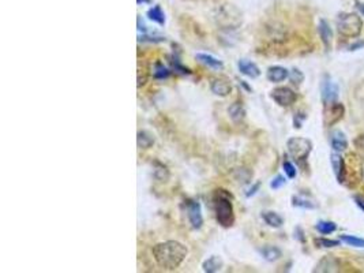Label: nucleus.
<instances>
[{
  "label": "nucleus",
  "mask_w": 364,
  "mask_h": 273,
  "mask_svg": "<svg viewBox=\"0 0 364 273\" xmlns=\"http://www.w3.org/2000/svg\"><path fill=\"white\" fill-rule=\"evenodd\" d=\"M221 268H222V260H221L220 257H217V255H213L210 258H207V260L202 264L203 272L207 273L219 272Z\"/></svg>",
  "instance_id": "dca6fc26"
},
{
  "label": "nucleus",
  "mask_w": 364,
  "mask_h": 273,
  "mask_svg": "<svg viewBox=\"0 0 364 273\" xmlns=\"http://www.w3.org/2000/svg\"><path fill=\"white\" fill-rule=\"evenodd\" d=\"M330 163H331V168L334 171V175L338 179V182H344L345 179V163L344 159L338 154V152H334L331 153L330 156Z\"/></svg>",
  "instance_id": "1a4fd4ad"
},
{
  "label": "nucleus",
  "mask_w": 364,
  "mask_h": 273,
  "mask_svg": "<svg viewBox=\"0 0 364 273\" xmlns=\"http://www.w3.org/2000/svg\"><path fill=\"white\" fill-rule=\"evenodd\" d=\"M289 78H291V81L293 82V84H300V82H303V80H304V75L302 74L300 70H298V68H293V70H292V73L289 74Z\"/></svg>",
  "instance_id": "cd10ccee"
},
{
  "label": "nucleus",
  "mask_w": 364,
  "mask_h": 273,
  "mask_svg": "<svg viewBox=\"0 0 364 273\" xmlns=\"http://www.w3.org/2000/svg\"><path fill=\"white\" fill-rule=\"evenodd\" d=\"M341 240L345 242L346 245L353 247H363L364 249V239L362 238H356V236H351V235H343Z\"/></svg>",
  "instance_id": "b1692460"
},
{
  "label": "nucleus",
  "mask_w": 364,
  "mask_h": 273,
  "mask_svg": "<svg viewBox=\"0 0 364 273\" xmlns=\"http://www.w3.org/2000/svg\"><path fill=\"white\" fill-rule=\"evenodd\" d=\"M355 201H356L358 207L364 210V197H363V195H355Z\"/></svg>",
  "instance_id": "c756f323"
},
{
  "label": "nucleus",
  "mask_w": 364,
  "mask_h": 273,
  "mask_svg": "<svg viewBox=\"0 0 364 273\" xmlns=\"http://www.w3.org/2000/svg\"><path fill=\"white\" fill-rule=\"evenodd\" d=\"M214 209H216V219L219 221V224L225 227V228L233 226V223H235L233 207H232L231 201L226 197L220 195L214 202Z\"/></svg>",
  "instance_id": "7ed1b4c3"
},
{
  "label": "nucleus",
  "mask_w": 364,
  "mask_h": 273,
  "mask_svg": "<svg viewBox=\"0 0 364 273\" xmlns=\"http://www.w3.org/2000/svg\"><path fill=\"white\" fill-rule=\"evenodd\" d=\"M152 254L157 265L166 271H173L182 265L185 260L188 250L178 240H166L153 246Z\"/></svg>",
  "instance_id": "f257e3e1"
},
{
  "label": "nucleus",
  "mask_w": 364,
  "mask_h": 273,
  "mask_svg": "<svg viewBox=\"0 0 364 273\" xmlns=\"http://www.w3.org/2000/svg\"><path fill=\"white\" fill-rule=\"evenodd\" d=\"M318 32L319 36H321V40L324 44V47L329 48L331 44V37H333V33H331V29L329 26V23L324 20L319 21L318 25Z\"/></svg>",
  "instance_id": "2eb2a0df"
},
{
  "label": "nucleus",
  "mask_w": 364,
  "mask_h": 273,
  "mask_svg": "<svg viewBox=\"0 0 364 273\" xmlns=\"http://www.w3.org/2000/svg\"><path fill=\"white\" fill-rule=\"evenodd\" d=\"M315 245H318L321 247H336L340 245V240H331V239H324V238H319L315 239Z\"/></svg>",
  "instance_id": "a878e982"
},
{
  "label": "nucleus",
  "mask_w": 364,
  "mask_h": 273,
  "mask_svg": "<svg viewBox=\"0 0 364 273\" xmlns=\"http://www.w3.org/2000/svg\"><path fill=\"white\" fill-rule=\"evenodd\" d=\"M239 67V71L245 75V77H248V78H258L259 75H261V70H259V67L255 64V63H252V62H248V60L242 59L239 60L238 63Z\"/></svg>",
  "instance_id": "9d476101"
},
{
  "label": "nucleus",
  "mask_w": 364,
  "mask_h": 273,
  "mask_svg": "<svg viewBox=\"0 0 364 273\" xmlns=\"http://www.w3.org/2000/svg\"><path fill=\"white\" fill-rule=\"evenodd\" d=\"M292 205L296 208H303V209H315L317 208V205L312 201H310L308 198H304L302 195L292 197Z\"/></svg>",
  "instance_id": "aec40b11"
},
{
  "label": "nucleus",
  "mask_w": 364,
  "mask_h": 273,
  "mask_svg": "<svg viewBox=\"0 0 364 273\" xmlns=\"http://www.w3.org/2000/svg\"><path fill=\"white\" fill-rule=\"evenodd\" d=\"M228 113L233 122H242L245 116V109L240 103H233L231 107L228 108Z\"/></svg>",
  "instance_id": "f3484780"
},
{
  "label": "nucleus",
  "mask_w": 364,
  "mask_h": 273,
  "mask_svg": "<svg viewBox=\"0 0 364 273\" xmlns=\"http://www.w3.org/2000/svg\"><path fill=\"white\" fill-rule=\"evenodd\" d=\"M338 33L348 39L358 37L363 30V21L358 14L344 13L340 14L337 18Z\"/></svg>",
  "instance_id": "f03ea898"
},
{
  "label": "nucleus",
  "mask_w": 364,
  "mask_h": 273,
  "mask_svg": "<svg viewBox=\"0 0 364 273\" xmlns=\"http://www.w3.org/2000/svg\"><path fill=\"white\" fill-rule=\"evenodd\" d=\"M195 58L197 60H199L202 64H205V66L210 67L213 70H221L224 64H222V62L219 60L217 58H214L212 55H207V54H197L195 55Z\"/></svg>",
  "instance_id": "4468645a"
},
{
  "label": "nucleus",
  "mask_w": 364,
  "mask_h": 273,
  "mask_svg": "<svg viewBox=\"0 0 364 273\" xmlns=\"http://www.w3.org/2000/svg\"><path fill=\"white\" fill-rule=\"evenodd\" d=\"M315 228H317L321 233L327 235V233L334 232V231L337 230V226H336L333 221H319Z\"/></svg>",
  "instance_id": "5701e85b"
},
{
  "label": "nucleus",
  "mask_w": 364,
  "mask_h": 273,
  "mask_svg": "<svg viewBox=\"0 0 364 273\" xmlns=\"http://www.w3.org/2000/svg\"><path fill=\"white\" fill-rule=\"evenodd\" d=\"M154 144L153 137L146 131H139L138 133V147L141 149H149Z\"/></svg>",
  "instance_id": "4be33fe9"
},
{
  "label": "nucleus",
  "mask_w": 364,
  "mask_h": 273,
  "mask_svg": "<svg viewBox=\"0 0 364 273\" xmlns=\"http://www.w3.org/2000/svg\"><path fill=\"white\" fill-rule=\"evenodd\" d=\"M358 8L360 10V13L364 15V4H362V3H358Z\"/></svg>",
  "instance_id": "2f4dec72"
},
{
  "label": "nucleus",
  "mask_w": 364,
  "mask_h": 273,
  "mask_svg": "<svg viewBox=\"0 0 364 273\" xmlns=\"http://www.w3.org/2000/svg\"><path fill=\"white\" fill-rule=\"evenodd\" d=\"M187 217L188 221L194 230H199L202 224H203V217H202V210H201V205L197 201H188L187 202Z\"/></svg>",
  "instance_id": "423d86ee"
},
{
  "label": "nucleus",
  "mask_w": 364,
  "mask_h": 273,
  "mask_svg": "<svg viewBox=\"0 0 364 273\" xmlns=\"http://www.w3.org/2000/svg\"><path fill=\"white\" fill-rule=\"evenodd\" d=\"M210 89L212 92L216 96H220V97H225L228 94L231 93L232 86L229 84V81L224 80V78H219V80H214L210 85Z\"/></svg>",
  "instance_id": "9b49d317"
},
{
  "label": "nucleus",
  "mask_w": 364,
  "mask_h": 273,
  "mask_svg": "<svg viewBox=\"0 0 364 273\" xmlns=\"http://www.w3.org/2000/svg\"><path fill=\"white\" fill-rule=\"evenodd\" d=\"M261 254L263 255V258L269 262H273V261H277L280 257H281V250L278 247L274 246H265L261 249Z\"/></svg>",
  "instance_id": "6ab92c4d"
},
{
  "label": "nucleus",
  "mask_w": 364,
  "mask_h": 273,
  "mask_svg": "<svg viewBox=\"0 0 364 273\" xmlns=\"http://www.w3.org/2000/svg\"><path fill=\"white\" fill-rule=\"evenodd\" d=\"M360 142H362V147L364 149V137H362V141H360Z\"/></svg>",
  "instance_id": "473e14b6"
},
{
  "label": "nucleus",
  "mask_w": 364,
  "mask_h": 273,
  "mask_svg": "<svg viewBox=\"0 0 364 273\" xmlns=\"http://www.w3.org/2000/svg\"><path fill=\"white\" fill-rule=\"evenodd\" d=\"M266 77H267V80L270 81V82L277 84V82H283L284 80H286V78L289 77V71H288L286 68H284V67L274 66L270 67V68L267 70Z\"/></svg>",
  "instance_id": "f8f14e48"
},
{
  "label": "nucleus",
  "mask_w": 364,
  "mask_h": 273,
  "mask_svg": "<svg viewBox=\"0 0 364 273\" xmlns=\"http://www.w3.org/2000/svg\"><path fill=\"white\" fill-rule=\"evenodd\" d=\"M258 187H259V183H257V185H255V186L252 187V189H250V190H248V191H247V193H245V195H247V197H251V195H254V194L257 193V190H258Z\"/></svg>",
  "instance_id": "7c9ffc66"
},
{
  "label": "nucleus",
  "mask_w": 364,
  "mask_h": 273,
  "mask_svg": "<svg viewBox=\"0 0 364 273\" xmlns=\"http://www.w3.org/2000/svg\"><path fill=\"white\" fill-rule=\"evenodd\" d=\"M331 147L334 149V152H344L348 147V140L345 137L344 133L341 131H333L330 137Z\"/></svg>",
  "instance_id": "ddd939ff"
},
{
  "label": "nucleus",
  "mask_w": 364,
  "mask_h": 273,
  "mask_svg": "<svg viewBox=\"0 0 364 273\" xmlns=\"http://www.w3.org/2000/svg\"><path fill=\"white\" fill-rule=\"evenodd\" d=\"M285 182H286V180H285L284 176L278 175V176H276V178L272 180V183H270V187H272V189H274V190H277V189H280L281 186H284Z\"/></svg>",
  "instance_id": "c85d7f7f"
},
{
  "label": "nucleus",
  "mask_w": 364,
  "mask_h": 273,
  "mask_svg": "<svg viewBox=\"0 0 364 273\" xmlns=\"http://www.w3.org/2000/svg\"><path fill=\"white\" fill-rule=\"evenodd\" d=\"M338 97V86L329 78H326L322 84V99L329 105L336 103Z\"/></svg>",
  "instance_id": "0eeeda50"
},
{
  "label": "nucleus",
  "mask_w": 364,
  "mask_h": 273,
  "mask_svg": "<svg viewBox=\"0 0 364 273\" xmlns=\"http://www.w3.org/2000/svg\"><path fill=\"white\" fill-rule=\"evenodd\" d=\"M262 219L265 220V223L267 226L273 227V228H280V227L284 224L283 217L280 214L276 213V212H263L262 213Z\"/></svg>",
  "instance_id": "a211bd4d"
},
{
  "label": "nucleus",
  "mask_w": 364,
  "mask_h": 273,
  "mask_svg": "<svg viewBox=\"0 0 364 273\" xmlns=\"http://www.w3.org/2000/svg\"><path fill=\"white\" fill-rule=\"evenodd\" d=\"M147 17H149V20L154 21V22H157L160 25H164V23H165V15H164L162 10H161L159 6L150 8V10L147 11Z\"/></svg>",
  "instance_id": "412c9836"
},
{
  "label": "nucleus",
  "mask_w": 364,
  "mask_h": 273,
  "mask_svg": "<svg viewBox=\"0 0 364 273\" xmlns=\"http://www.w3.org/2000/svg\"><path fill=\"white\" fill-rule=\"evenodd\" d=\"M272 99L280 107H291L296 101V93L289 87H277L272 92Z\"/></svg>",
  "instance_id": "39448f33"
},
{
  "label": "nucleus",
  "mask_w": 364,
  "mask_h": 273,
  "mask_svg": "<svg viewBox=\"0 0 364 273\" xmlns=\"http://www.w3.org/2000/svg\"><path fill=\"white\" fill-rule=\"evenodd\" d=\"M169 75V70L168 68H165V67L162 66V64H157L156 66V71H154V77L157 78V80H164V78H166Z\"/></svg>",
  "instance_id": "bb28decb"
},
{
  "label": "nucleus",
  "mask_w": 364,
  "mask_h": 273,
  "mask_svg": "<svg viewBox=\"0 0 364 273\" xmlns=\"http://www.w3.org/2000/svg\"><path fill=\"white\" fill-rule=\"evenodd\" d=\"M286 147L288 152L292 157L296 161H303L308 157V154L311 152L312 144L311 141L305 140V138H300V137H293L286 142Z\"/></svg>",
  "instance_id": "20e7f679"
},
{
  "label": "nucleus",
  "mask_w": 364,
  "mask_h": 273,
  "mask_svg": "<svg viewBox=\"0 0 364 273\" xmlns=\"http://www.w3.org/2000/svg\"><path fill=\"white\" fill-rule=\"evenodd\" d=\"M340 271V261L333 257V255H326L322 260L319 261L317 268L314 269V272H326L333 273Z\"/></svg>",
  "instance_id": "6e6552de"
},
{
  "label": "nucleus",
  "mask_w": 364,
  "mask_h": 273,
  "mask_svg": "<svg viewBox=\"0 0 364 273\" xmlns=\"http://www.w3.org/2000/svg\"><path fill=\"white\" fill-rule=\"evenodd\" d=\"M283 167H284V171H285V173H286V176H288V178L293 179V178L296 176V168H295V166L292 164L291 161L285 160L284 163H283Z\"/></svg>",
  "instance_id": "393cba45"
}]
</instances>
